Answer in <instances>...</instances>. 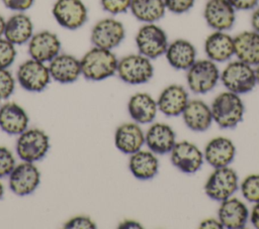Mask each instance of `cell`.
Segmentation results:
<instances>
[{
    "mask_svg": "<svg viewBox=\"0 0 259 229\" xmlns=\"http://www.w3.org/2000/svg\"><path fill=\"white\" fill-rule=\"evenodd\" d=\"M250 221L252 223V225L259 229V202L258 203H255L252 210H251V213H250Z\"/></svg>",
    "mask_w": 259,
    "mask_h": 229,
    "instance_id": "42",
    "label": "cell"
},
{
    "mask_svg": "<svg viewBox=\"0 0 259 229\" xmlns=\"http://www.w3.org/2000/svg\"><path fill=\"white\" fill-rule=\"evenodd\" d=\"M15 44L4 36L0 37V68L8 69L16 59Z\"/></svg>",
    "mask_w": 259,
    "mask_h": 229,
    "instance_id": "32",
    "label": "cell"
},
{
    "mask_svg": "<svg viewBox=\"0 0 259 229\" xmlns=\"http://www.w3.org/2000/svg\"><path fill=\"white\" fill-rule=\"evenodd\" d=\"M82 76L93 82L103 81L116 74L118 60L111 49L93 46L80 59Z\"/></svg>",
    "mask_w": 259,
    "mask_h": 229,
    "instance_id": "1",
    "label": "cell"
},
{
    "mask_svg": "<svg viewBox=\"0 0 259 229\" xmlns=\"http://www.w3.org/2000/svg\"><path fill=\"white\" fill-rule=\"evenodd\" d=\"M250 24L253 30L259 32V5L256 6L251 13L250 16Z\"/></svg>",
    "mask_w": 259,
    "mask_h": 229,
    "instance_id": "41",
    "label": "cell"
},
{
    "mask_svg": "<svg viewBox=\"0 0 259 229\" xmlns=\"http://www.w3.org/2000/svg\"><path fill=\"white\" fill-rule=\"evenodd\" d=\"M128 168L132 175L142 181L153 179L159 171V159L153 151L140 149L131 154Z\"/></svg>",
    "mask_w": 259,
    "mask_h": 229,
    "instance_id": "29",
    "label": "cell"
},
{
    "mask_svg": "<svg viewBox=\"0 0 259 229\" xmlns=\"http://www.w3.org/2000/svg\"><path fill=\"white\" fill-rule=\"evenodd\" d=\"M16 162L12 151L6 146L0 145V179L8 177Z\"/></svg>",
    "mask_w": 259,
    "mask_h": 229,
    "instance_id": "34",
    "label": "cell"
},
{
    "mask_svg": "<svg viewBox=\"0 0 259 229\" xmlns=\"http://www.w3.org/2000/svg\"><path fill=\"white\" fill-rule=\"evenodd\" d=\"M236 11L253 10L259 5V0H228Z\"/></svg>",
    "mask_w": 259,
    "mask_h": 229,
    "instance_id": "39",
    "label": "cell"
},
{
    "mask_svg": "<svg viewBox=\"0 0 259 229\" xmlns=\"http://www.w3.org/2000/svg\"><path fill=\"white\" fill-rule=\"evenodd\" d=\"M255 69V75H256V80H257V84H259V64L256 65L254 67Z\"/></svg>",
    "mask_w": 259,
    "mask_h": 229,
    "instance_id": "45",
    "label": "cell"
},
{
    "mask_svg": "<svg viewBox=\"0 0 259 229\" xmlns=\"http://www.w3.org/2000/svg\"><path fill=\"white\" fill-rule=\"evenodd\" d=\"M220 81L228 91L238 95L251 92L257 84L254 67L238 59L225 66L221 71Z\"/></svg>",
    "mask_w": 259,
    "mask_h": 229,
    "instance_id": "3",
    "label": "cell"
},
{
    "mask_svg": "<svg viewBox=\"0 0 259 229\" xmlns=\"http://www.w3.org/2000/svg\"><path fill=\"white\" fill-rule=\"evenodd\" d=\"M236 59L253 67L259 64V32L244 30L234 36Z\"/></svg>",
    "mask_w": 259,
    "mask_h": 229,
    "instance_id": "27",
    "label": "cell"
},
{
    "mask_svg": "<svg viewBox=\"0 0 259 229\" xmlns=\"http://www.w3.org/2000/svg\"><path fill=\"white\" fill-rule=\"evenodd\" d=\"M142 224L133 219H125L118 224V228L127 229V228H142Z\"/></svg>",
    "mask_w": 259,
    "mask_h": 229,
    "instance_id": "43",
    "label": "cell"
},
{
    "mask_svg": "<svg viewBox=\"0 0 259 229\" xmlns=\"http://www.w3.org/2000/svg\"><path fill=\"white\" fill-rule=\"evenodd\" d=\"M130 10L137 20L144 23H156L167 11L164 0H132Z\"/></svg>",
    "mask_w": 259,
    "mask_h": 229,
    "instance_id": "30",
    "label": "cell"
},
{
    "mask_svg": "<svg viewBox=\"0 0 259 229\" xmlns=\"http://www.w3.org/2000/svg\"><path fill=\"white\" fill-rule=\"evenodd\" d=\"M243 198L250 203L259 202V174H251L243 179L240 184Z\"/></svg>",
    "mask_w": 259,
    "mask_h": 229,
    "instance_id": "31",
    "label": "cell"
},
{
    "mask_svg": "<svg viewBox=\"0 0 259 229\" xmlns=\"http://www.w3.org/2000/svg\"><path fill=\"white\" fill-rule=\"evenodd\" d=\"M3 5L12 11L15 12H24L31 8L34 3V0H1Z\"/></svg>",
    "mask_w": 259,
    "mask_h": 229,
    "instance_id": "38",
    "label": "cell"
},
{
    "mask_svg": "<svg viewBox=\"0 0 259 229\" xmlns=\"http://www.w3.org/2000/svg\"><path fill=\"white\" fill-rule=\"evenodd\" d=\"M124 37V25L113 17H106L97 21L90 34V39L94 46L111 50L118 46Z\"/></svg>",
    "mask_w": 259,
    "mask_h": 229,
    "instance_id": "11",
    "label": "cell"
},
{
    "mask_svg": "<svg viewBox=\"0 0 259 229\" xmlns=\"http://www.w3.org/2000/svg\"><path fill=\"white\" fill-rule=\"evenodd\" d=\"M188 102V92L178 84H171L164 88L157 99L158 110L168 117L181 115Z\"/></svg>",
    "mask_w": 259,
    "mask_h": 229,
    "instance_id": "17",
    "label": "cell"
},
{
    "mask_svg": "<svg viewBox=\"0 0 259 229\" xmlns=\"http://www.w3.org/2000/svg\"><path fill=\"white\" fill-rule=\"evenodd\" d=\"M26 111L15 102H7L0 108V128L9 135H19L28 128Z\"/></svg>",
    "mask_w": 259,
    "mask_h": 229,
    "instance_id": "25",
    "label": "cell"
},
{
    "mask_svg": "<svg viewBox=\"0 0 259 229\" xmlns=\"http://www.w3.org/2000/svg\"><path fill=\"white\" fill-rule=\"evenodd\" d=\"M149 58L139 53H131L118 60L116 74L130 85L148 83L154 76V66Z\"/></svg>",
    "mask_w": 259,
    "mask_h": 229,
    "instance_id": "7",
    "label": "cell"
},
{
    "mask_svg": "<svg viewBox=\"0 0 259 229\" xmlns=\"http://www.w3.org/2000/svg\"><path fill=\"white\" fill-rule=\"evenodd\" d=\"M157 100L150 94L139 92L131 96L127 102V112L133 121L148 124L154 121L158 112Z\"/></svg>",
    "mask_w": 259,
    "mask_h": 229,
    "instance_id": "26",
    "label": "cell"
},
{
    "mask_svg": "<svg viewBox=\"0 0 259 229\" xmlns=\"http://www.w3.org/2000/svg\"><path fill=\"white\" fill-rule=\"evenodd\" d=\"M176 142L175 131L167 123H153L145 133V143L156 154L170 153Z\"/></svg>",
    "mask_w": 259,
    "mask_h": 229,
    "instance_id": "22",
    "label": "cell"
},
{
    "mask_svg": "<svg viewBox=\"0 0 259 229\" xmlns=\"http://www.w3.org/2000/svg\"><path fill=\"white\" fill-rule=\"evenodd\" d=\"M0 108H1V105H0Z\"/></svg>",
    "mask_w": 259,
    "mask_h": 229,
    "instance_id": "47",
    "label": "cell"
},
{
    "mask_svg": "<svg viewBox=\"0 0 259 229\" xmlns=\"http://www.w3.org/2000/svg\"><path fill=\"white\" fill-rule=\"evenodd\" d=\"M114 144L120 152L131 155L142 149L145 144V132L135 121L122 123L114 132Z\"/></svg>",
    "mask_w": 259,
    "mask_h": 229,
    "instance_id": "23",
    "label": "cell"
},
{
    "mask_svg": "<svg viewBox=\"0 0 259 229\" xmlns=\"http://www.w3.org/2000/svg\"><path fill=\"white\" fill-rule=\"evenodd\" d=\"M164 55L173 69L187 71L197 60V50L190 40L176 38L169 42Z\"/></svg>",
    "mask_w": 259,
    "mask_h": 229,
    "instance_id": "20",
    "label": "cell"
},
{
    "mask_svg": "<svg viewBox=\"0 0 259 229\" xmlns=\"http://www.w3.org/2000/svg\"><path fill=\"white\" fill-rule=\"evenodd\" d=\"M28 43V54L31 59L41 63H50L61 51L59 36L50 30H40L33 33Z\"/></svg>",
    "mask_w": 259,
    "mask_h": 229,
    "instance_id": "15",
    "label": "cell"
},
{
    "mask_svg": "<svg viewBox=\"0 0 259 229\" xmlns=\"http://www.w3.org/2000/svg\"><path fill=\"white\" fill-rule=\"evenodd\" d=\"M33 35V23L24 12H16L6 19L4 37L15 45L24 44Z\"/></svg>",
    "mask_w": 259,
    "mask_h": 229,
    "instance_id": "28",
    "label": "cell"
},
{
    "mask_svg": "<svg viewBox=\"0 0 259 229\" xmlns=\"http://www.w3.org/2000/svg\"><path fill=\"white\" fill-rule=\"evenodd\" d=\"M51 77L61 84H70L82 75L80 59L73 54L59 53L48 65Z\"/></svg>",
    "mask_w": 259,
    "mask_h": 229,
    "instance_id": "21",
    "label": "cell"
},
{
    "mask_svg": "<svg viewBox=\"0 0 259 229\" xmlns=\"http://www.w3.org/2000/svg\"><path fill=\"white\" fill-rule=\"evenodd\" d=\"M131 3L132 0H100L102 9L111 15L126 12L131 7Z\"/></svg>",
    "mask_w": 259,
    "mask_h": 229,
    "instance_id": "35",
    "label": "cell"
},
{
    "mask_svg": "<svg viewBox=\"0 0 259 229\" xmlns=\"http://www.w3.org/2000/svg\"><path fill=\"white\" fill-rule=\"evenodd\" d=\"M204 53L214 63H226L235 56L234 36L228 31L213 30L204 39Z\"/></svg>",
    "mask_w": 259,
    "mask_h": 229,
    "instance_id": "16",
    "label": "cell"
},
{
    "mask_svg": "<svg viewBox=\"0 0 259 229\" xmlns=\"http://www.w3.org/2000/svg\"><path fill=\"white\" fill-rule=\"evenodd\" d=\"M199 228L204 229H222L224 228L223 224L219 218H205L199 223Z\"/></svg>",
    "mask_w": 259,
    "mask_h": 229,
    "instance_id": "40",
    "label": "cell"
},
{
    "mask_svg": "<svg viewBox=\"0 0 259 229\" xmlns=\"http://www.w3.org/2000/svg\"><path fill=\"white\" fill-rule=\"evenodd\" d=\"M16 79L22 89L28 92H41L48 87L52 77L46 63L30 58L19 65Z\"/></svg>",
    "mask_w": 259,
    "mask_h": 229,
    "instance_id": "9",
    "label": "cell"
},
{
    "mask_svg": "<svg viewBox=\"0 0 259 229\" xmlns=\"http://www.w3.org/2000/svg\"><path fill=\"white\" fill-rule=\"evenodd\" d=\"M15 149L21 160L34 163L47 155L50 137L39 128H27L18 135Z\"/></svg>",
    "mask_w": 259,
    "mask_h": 229,
    "instance_id": "5",
    "label": "cell"
},
{
    "mask_svg": "<svg viewBox=\"0 0 259 229\" xmlns=\"http://www.w3.org/2000/svg\"><path fill=\"white\" fill-rule=\"evenodd\" d=\"M221 78L218 64L209 59L196 60L186 71V83L189 90L195 94L210 92Z\"/></svg>",
    "mask_w": 259,
    "mask_h": 229,
    "instance_id": "4",
    "label": "cell"
},
{
    "mask_svg": "<svg viewBox=\"0 0 259 229\" xmlns=\"http://www.w3.org/2000/svg\"><path fill=\"white\" fill-rule=\"evenodd\" d=\"M166 9L174 14L188 12L195 4V0H164Z\"/></svg>",
    "mask_w": 259,
    "mask_h": 229,
    "instance_id": "37",
    "label": "cell"
},
{
    "mask_svg": "<svg viewBox=\"0 0 259 229\" xmlns=\"http://www.w3.org/2000/svg\"><path fill=\"white\" fill-rule=\"evenodd\" d=\"M66 229H94L96 228L95 222L88 216L78 215L69 219L65 224Z\"/></svg>",
    "mask_w": 259,
    "mask_h": 229,
    "instance_id": "36",
    "label": "cell"
},
{
    "mask_svg": "<svg viewBox=\"0 0 259 229\" xmlns=\"http://www.w3.org/2000/svg\"><path fill=\"white\" fill-rule=\"evenodd\" d=\"M138 51L150 60L165 54L169 44L166 31L156 23H144L135 37Z\"/></svg>",
    "mask_w": 259,
    "mask_h": 229,
    "instance_id": "6",
    "label": "cell"
},
{
    "mask_svg": "<svg viewBox=\"0 0 259 229\" xmlns=\"http://www.w3.org/2000/svg\"><path fill=\"white\" fill-rule=\"evenodd\" d=\"M205 195L213 201L222 202L231 197L239 189L237 171L229 165L213 168L204 184Z\"/></svg>",
    "mask_w": 259,
    "mask_h": 229,
    "instance_id": "8",
    "label": "cell"
},
{
    "mask_svg": "<svg viewBox=\"0 0 259 229\" xmlns=\"http://www.w3.org/2000/svg\"><path fill=\"white\" fill-rule=\"evenodd\" d=\"M4 192H5V189H4V186L2 184V182L0 181V200L3 198L4 196Z\"/></svg>",
    "mask_w": 259,
    "mask_h": 229,
    "instance_id": "46",
    "label": "cell"
},
{
    "mask_svg": "<svg viewBox=\"0 0 259 229\" xmlns=\"http://www.w3.org/2000/svg\"><path fill=\"white\" fill-rule=\"evenodd\" d=\"M218 218L224 228H244L250 219V211L247 205L240 199L231 197L221 202L218 210Z\"/></svg>",
    "mask_w": 259,
    "mask_h": 229,
    "instance_id": "18",
    "label": "cell"
},
{
    "mask_svg": "<svg viewBox=\"0 0 259 229\" xmlns=\"http://www.w3.org/2000/svg\"><path fill=\"white\" fill-rule=\"evenodd\" d=\"M213 122L222 129L235 128L244 118L245 105L240 95L225 91L220 93L210 105Z\"/></svg>",
    "mask_w": 259,
    "mask_h": 229,
    "instance_id": "2",
    "label": "cell"
},
{
    "mask_svg": "<svg viewBox=\"0 0 259 229\" xmlns=\"http://www.w3.org/2000/svg\"><path fill=\"white\" fill-rule=\"evenodd\" d=\"M171 163L181 173L194 174L203 164V151L191 141H177L170 151Z\"/></svg>",
    "mask_w": 259,
    "mask_h": 229,
    "instance_id": "12",
    "label": "cell"
},
{
    "mask_svg": "<svg viewBox=\"0 0 259 229\" xmlns=\"http://www.w3.org/2000/svg\"><path fill=\"white\" fill-rule=\"evenodd\" d=\"M52 13L58 24L69 30L82 27L88 19V10L82 0H56Z\"/></svg>",
    "mask_w": 259,
    "mask_h": 229,
    "instance_id": "10",
    "label": "cell"
},
{
    "mask_svg": "<svg viewBox=\"0 0 259 229\" xmlns=\"http://www.w3.org/2000/svg\"><path fill=\"white\" fill-rule=\"evenodd\" d=\"M5 24H6V19L2 16V14H0V37L4 36Z\"/></svg>",
    "mask_w": 259,
    "mask_h": 229,
    "instance_id": "44",
    "label": "cell"
},
{
    "mask_svg": "<svg viewBox=\"0 0 259 229\" xmlns=\"http://www.w3.org/2000/svg\"><path fill=\"white\" fill-rule=\"evenodd\" d=\"M204 160L213 168L230 165L236 156L234 142L225 136L211 138L203 150Z\"/></svg>",
    "mask_w": 259,
    "mask_h": 229,
    "instance_id": "19",
    "label": "cell"
},
{
    "mask_svg": "<svg viewBox=\"0 0 259 229\" xmlns=\"http://www.w3.org/2000/svg\"><path fill=\"white\" fill-rule=\"evenodd\" d=\"M202 14L212 30L228 31L236 22V9L228 0H206Z\"/></svg>",
    "mask_w": 259,
    "mask_h": 229,
    "instance_id": "14",
    "label": "cell"
},
{
    "mask_svg": "<svg viewBox=\"0 0 259 229\" xmlns=\"http://www.w3.org/2000/svg\"><path fill=\"white\" fill-rule=\"evenodd\" d=\"M15 90V79L8 69L0 68V100L8 99Z\"/></svg>",
    "mask_w": 259,
    "mask_h": 229,
    "instance_id": "33",
    "label": "cell"
},
{
    "mask_svg": "<svg viewBox=\"0 0 259 229\" xmlns=\"http://www.w3.org/2000/svg\"><path fill=\"white\" fill-rule=\"evenodd\" d=\"M181 115L186 127L195 132L206 131L213 122L210 106L200 99L189 100Z\"/></svg>",
    "mask_w": 259,
    "mask_h": 229,
    "instance_id": "24",
    "label": "cell"
},
{
    "mask_svg": "<svg viewBox=\"0 0 259 229\" xmlns=\"http://www.w3.org/2000/svg\"><path fill=\"white\" fill-rule=\"evenodd\" d=\"M40 183V173L33 162L21 161L15 164L8 176L9 188L17 196L32 194Z\"/></svg>",
    "mask_w": 259,
    "mask_h": 229,
    "instance_id": "13",
    "label": "cell"
}]
</instances>
